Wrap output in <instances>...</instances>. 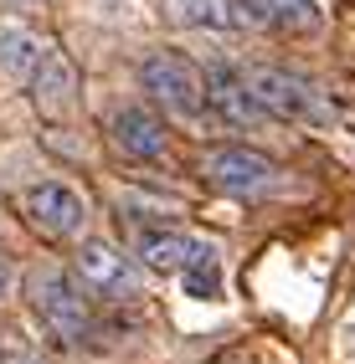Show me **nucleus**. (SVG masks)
<instances>
[{"label": "nucleus", "mask_w": 355, "mask_h": 364, "mask_svg": "<svg viewBox=\"0 0 355 364\" xmlns=\"http://www.w3.org/2000/svg\"><path fill=\"white\" fill-rule=\"evenodd\" d=\"M139 257H145V267H155V272H191V267L211 262L217 252L206 247V241L185 236V231H150L145 241H139Z\"/></svg>", "instance_id": "obj_9"}, {"label": "nucleus", "mask_w": 355, "mask_h": 364, "mask_svg": "<svg viewBox=\"0 0 355 364\" xmlns=\"http://www.w3.org/2000/svg\"><path fill=\"white\" fill-rule=\"evenodd\" d=\"M26 221H31L41 236H52V241H73V236H83V226H88V205H83L78 190L46 180V185H31V190H26Z\"/></svg>", "instance_id": "obj_5"}, {"label": "nucleus", "mask_w": 355, "mask_h": 364, "mask_svg": "<svg viewBox=\"0 0 355 364\" xmlns=\"http://www.w3.org/2000/svg\"><path fill=\"white\" fill-rule=\"evenodd\" d=\"M247 82H252L257 103H263L273 118H289V124H329V118H335L324 92L309 77L289 72V67H252Z\"/></svg>", "instance_id": "obj_2"}, {"label": "nucleus", "mask_w": 355, "mask_h": 364, "mask_svg": "<svg viewBox=\"0 0 355 364\" xmlns=\"http://www.w3.org/2000/svg\"><path fill=\"white\" fill-rule=\"evenodd\" d=\"M206 180L222 190V196H237V200H257L278 185V169L268 154L257 149H211L206 154Z\"/></svg>", "instance_id": "obj_4"}, {"label": "nucleus", "mask_w": 355, "mask_h": 364, "mask_svg": "<svg viewBox=\"0 0 355 364\" xmlns=\"http://www.w3.org/2000/svg\"><path fill=\"white\" fill-rule=\"evenodd\" d=\"M257 11L263 26H278V31H314L319 26V6L314 0H247Z\"/></svg>", "instance_id": "obj_13"}, {"label": "nucleus", "mask_w": 355, "mask_h": 364, "mask_svg": "<svg viewBox=\"0 0 355 364\" xmlns=\"http://www.w3.org/2000/svg\"><path fill=\"white\" fill-rule=\"evenodd\" d=\"M206 103L217 108L232 129H257L263 118H273L263 103H257V92H252V82H247V72L222 67V62H211V67H206Z\"/></svg>", "instance_id": "obj_6"}, {"label": "nucleus", "mask_w": 355, "mask_h": 364, "mask_svg": "<svg viewBox=\"0 0 355 364\" xmlns=\"http://www.w3.org/2000/svg\"><path fill=\"white\" fill-rule=\"evenodd\" d=\"M73 272L83 277V287L93 298H129L134 293V267L108 241H83L78 257H73Z\"/></svg>", "instance_id": "obj_7"}, {"label": "nucleus", "mask_w": 355, "mask_h": 364, "mask_svg": "<svg viewBox=\"0 0 355 364\" xmlns=\"http://www.w3.org/2000/svg\"><path fill=\"white\" fill-rule=\"evenodd\" d=\"M31 92H36V108H41V113H62L67 103H73V92H78V72H73V62L46 46L36 77H31Z\"/></svg>", "instance_id": "obj_11"}, {"label": "nucleus", "mask_w": 355, "mask_h": 364, "mask_svg": "<svg viewBox=\"0 0 355 364\" xmlns=\"http://www.w3.org/2000/svg\"><path fill=\"white\" fill-rule=\"evenodd\" d=\"M165 21L185 31H237V26H263L247 0H165Z\"/></svg>", "instance_id": "obj_8"}, {"label": "nucleus", "mask_w": 355, "mask_h": 364, "mask_svg": "<svg viewBox=\"0 0 355 364\" xmlns=\"http://www.w3.org/2000/svg\"><path fill=\"white\" fill-rule=\"evenodd\" d=\"M139 82H145V92H150L165 113L185 118V124H196L201 108H211L206 103V77L180 52H150L145 67H139Z\"/></svg>", "instance_id": "obj_3"}, {"label": "nucleus", "mask_w": 355, "mask_h": 364, "mask_svg": "<svg viewBox=\"0 0 355 364\" xmlns=\"http://www.w3.org/2000/svg\"><path fill=\"white\" fill-rule=\"evenodd\" d=\"M108 134H113L118 149L134 154V159H165V129H160V118L145 113V108H118L108 118Z\"/></svg>", "instance_id": "obj_10"}, {"label": "nucleus", "mask_w": 355, "mask_h": 364, "mask_svg": "<svg viewBox=\"0 0 355 364\" xmlns=\"http://www.w3.org/2000/svg\"><path fill=\"white\" fill-rule=\"evenodd\" d=\"M26 293H31V308L36 318L52 328L62 344H78V338H88L93 328V313H88V287L78 272H62V267H36V272L26 277Z\"/></svg>", "instance_id": "obj_1"}, {"label": "nucleus", "mask_w": 355, "mask_h": 364, "mask_svg": "<svg viewBox=\"0 0 355 364\" xmlns=\"http://www.w3.org/2000/svg\"><path fill=\"white\" fill-rule=\"evenodd\" d=\"M41 52H46V46L31 31H21V26L0 31V72H6L11 82H31L36 67H41Z\"/></svg>", "instance_id": "obj_12"}, {"label": "nucleus", "mask_w": 355, "mask_h": 364, "mask_svg": "<svg viewBox=\"0 0 355 364\" xmlns=\"http://www.w3.org/2000/svg\"><path fill=\"white\" fill-rule=\"evenodd\" d=\"M11 282H16V267H11V257L0 252V303L11 298Z\"/></svg>", "instance_id": "obj_14"}]
</instances>
